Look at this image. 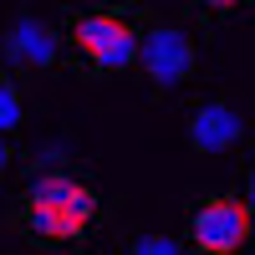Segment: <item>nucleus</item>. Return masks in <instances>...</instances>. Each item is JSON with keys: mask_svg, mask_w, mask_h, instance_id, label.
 Segmentation results:
<instances>
[{"mask_svg": "<svg viewBox=\"0 0 255 255\" xmlns=\"http://www.w3.org/2000/svg\"><path fill=\"white\" fill-rule=\"evenodd\" d=\"M5 77H10V72H5V67H0V87H5Z\"/></svg>", "mask_w": 255, "mask_h": 255, "instance_id": "nucleus-11", "label": "nucleus"}, {"mask_svg": "<svg viewBox=\"0 0 255 255\" xmlns=\"http://www.w3.org/2000/svg\"><path fill=\"white\" fill-rule=\"evenodd\" d=\"M138 67H143V77L153 82L158 92H174V87H184V82L199 72V46H194V36L184 26L158 20V26H148L143 41H138Z\"/></svg>", "mask_w": 255, "mask_h": 255, "instance_id": "nucleus-4", "label": "nucleus"}, {"mask_svg": "<svg viewBox=\"0 0 255 255\" xmlns=\"http://www.w3.org/2000/svg\"><path fill=\"white\" fill-rule=\"evenodd\" d=\"M245 138V113L230 97H204L189 113V148L194 153H230Z\"/></svg>", "mask_w": 255, "mask_h": 255, "instance_id": "nucleus-6", "label": "nucleus"}, {"mask_svg": "<svg viewBox=\"0 0 255 255\" xmlns=\"http://www.w3.org/2000/svg\"><path fill=\"white\" fill-rule=\"evenodd\" d=\"M128 255H184V240H174V235H138L128 245Z\"/></svg>", "mask_w": 255, "mask_h": 255, "instance_id": "nucleus-7", "label": "nucleus"}, {"mask_svg": "<svg viewBox=\"0 0 255 255\" xmlns=\"http://www.w3.org/2000/svg\"><path fill=\"white\" fill-rule=\"evenodd\" d=\"M15 220L41 245H77L97 225V189L72 168H41L20 194Z\"/></svg>", "mask_w": 255, "mask_h": 255, "instance_id": "nucleus-1", "label": "nucleus"}, {"mask_svg": "<svg viewBox=\"0 0 255 255\" xmlns=\"http://www.w3.org/2000/svg\"><path fill=\"white\" fill-rule=\"evenodd\" d=\"M194 5H204V10H215V15H225V10H235V5H245V0H194Z\"/></svg>", "mask_w": 255, "mask_h": 255, "instance_id": "nucleus-9", "label": "nucleus"}, {"mask_svg": "<svg viewBox=\"0 0 255 255\" xmlns=\"http://www.w3.org/2000/svg\"><path fill=\"white\" fill-rule=\"evenodd\" d=\"M138 41L143 31L133 26L128 10H82L67 31V46L87 72H128L138 67Z\"/></svg>", "mask_w": 255, "mask_h": 255, "instance_id": "nucleus-2", "label": "nucleus"}, {"mask_svg": "<svg viewBox=\"0 0 255 255\" xmlns=\"http://www.w3.org/2000/svg\"><path fill=\"white\" fill-rule=\"evenodd\" d=\"M10 158H15V153H10V138L0 133V174H5V168H10Z\"/></svg>", "mask_w": 255, "mask_h": 255, "instance_id": "nucleus-10", "label": "nucleus"}, {"mask_svg": "<svg viewBox=\"0 0 255 255\" xmlns=\"http://www.w3.org/2000/svg\"><path fill=\"white\" fill-rule=\"evenodd\" d=\"M240 199H245L250 220H255V163H250V174H245V189H240Z\"/></svg>", "mask_w": 255, "mask_h": 255, "instance_id": "nucleus-8", "label": "nucleus"}, {"mask_svg": "<svg viewBox=\"0 0 255 255\" xmlns=\"http://www.w3.org/2000/svg\"><path fill=\"white\" fill-rule=\"evenodd\" d=\"M250 209L240 194H204L189 209V245L199 255H240L250 245Z\"/></svg>", "mask_w": 255, "mask_h": 255, "instance_id": "nucleus-3", "label": "nucleus"}, {"mask_svg": "<svg viewBox=\"0 0 255 255\" xmlns=\"http://www.w3.org/2000/svg\"><path fill=\"white\" fill-rule=\"evenodd\" d=\"M5 61L20 72H51L61 51H67V41H61V31L51 26V20H41V15H15L10 26H5Z\"/></svg>", "mask_w": 255, "mask_h": 255, "instance_id": "nucleus-5", "label": "nucleus"}]
</instances>
